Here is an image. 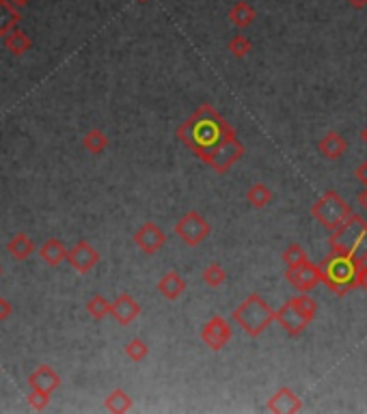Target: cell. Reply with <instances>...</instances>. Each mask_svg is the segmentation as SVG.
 <instances>
[{"mask_svg": "<svg viewBox=\"0 0 367 414\" xmlns=\"http://www.w3.org/2000/svg\"><path fill=\"white\" fill-rule=\"evenodd\" d=\"M177 138L219 175H225L244 155V145L238 141L233 128L210 104H201L194 114L182 123Z\"/></svg>", "mask_w": 367, "mask_h": 414, "instance_id": "1", "label": "cell"}, {"mask_svg": "<svg viewBox=\"0 0 367 414\" xmlns=\"http://www.w3.org/2000/svg\"><path fill=\"white\" fill-rule=\"evenodd\" d=\"M363 266L365 264L352 255L331 251V255L320 264L322 283L329 287L333 294L346 296L348 292L359 287V274H361Z\"/></svg>", "mask_w": 367, "mask_h": 414, "instance_id": "2", "label": "cell"}, {"mask_svg": "<svg viewBox=\"0 0 367 414\" xmlns=\"http://www.w3.org/2000/svg\"><path fill=\"white\" fill-rule=\"evenodd\" d=\"M231 319L244 330V335L255 339L264 330H268L272 321H276V311H272V307L260 294H251L242 304L233 309Z\"/></svg>", "mask_w": 367, "mask_h": 414, "instance_id": "3", "label": "cell"}, {"mask_svg": "<svg viewBox=\"0 0 367 414\" xmlns=\"http://www.w3.org/2000/svg\"><path fill=\"white\" fill-rule=\"evenodd\" d=\"M329 244H331V251L352 255L363 264H367V220L361 218L359 214H352L346 223H342L331 233Z\"/></svg>", "mask_w": 367, "mask_h": 414, "instance_id": "4", "label": "cell"}, {"mask_svg": "<svg viewBox=\"0 0 367 414\" xmlns=\"http://www.w3.org/2000/svg\"><path fill=\"white\" fill-rule=\"evenodd\" d=\"M311 216L326 229L335 231L342 223H346L352 216V207L344 196L335 190H326L313 205H311Z\"/></svg>", "mask_w": 367, "mask_h": 414, "instance_id": "5", "label": "cell"}, {"mask_svg": "<svg viewBox=\"0 0 367 414\" xmlns=\"http://www.w3.org/2000/svg\"><path fill=\"white\" fill-rule=\"evenodd\" d=\"M210 231H212V227H210V223L203 218L197 210H190V212H186L180 220H177V225H175V233L182 237V242L184 244H188V246H199L203 239H206L208 235H210Z\"/></svg>", "mask_w": 367, "mask_h": 414, "instance_id": "6", "label": "cell"}, {"mask_svg": "<svg viewBox=\"0 0 367 414\" xmlns=\"http://www.w3.org/2000/svg\"><path fill=\"white\" fill-rule=\"evenodd\" d=\"M231 335L233 333H231L229 321L221 315H212L206 321V326L201 328V341L214 352H221L231 341Z\"/></svg>", "mask_w": 367, "mask_h": 414, "instance_id": "7", "label": "cell"}, {"mask_svg": "<svg viewBox=\"0 0 367 414\" xmlns=\"http://www.w3.org/2000/svg\"><path fill=\"white\" fill-rule=\"evenodd\" d=\"M285 278H288V283L298 289V292H311V289H315L320 283H322V270H320V264L313 266L311 261L303 264V266H296V268H288L285 270Z\"/></svg>", "mask_w": 367, "mask_h": 414, "instance_id": "8", "label": "cell"}, {"mask_svg": "<svg viewBox=\"0 0 367 414\" xmlns=\"http://www.w3.org/2000/svg\"><path fill=\"white\" fill-rule=\"evenodd\" d=\"M100 261V253L89 244V242H78L67 251V264L78 272V274H89Z\"/></svg>", "mask_w": 367, "mask_h": 414, "instance_id": "9", "label": "cell"}, {"mask_svg": "<svg viewBox=\"0 0 367 414\" xmlns=\"http://www.w3.org/2000/svg\"><path fill=\"white\" fill-rule=\"evenodd\" d=\"M134 244L145 255H156L160 248L167 244V233L156 223H145L134 231Z\"/></svg>", "mask_w": 367, "mask_h": 414, "instance_id": "10", "label": "cell"}, {"mask_svg": "<svg viewBox=\"0 0 367 414\" xmlns=\"http://www.w3.org/2000/svg\"><path fill=\"white\" fill-rule=\"evenodd\" d=\"M276 321L281 324V328H283L288 335L298 337L301 333H305L307 326H309L313 319H309L305 313H301V311L288 300V302H285V304L276 311Z\"/></svg>", "mask_w": 367, "mask_h": 414, "instance_id": "11", "label": "cell"}, {"mask_svg": "<svg viewBox=\"0 0 367 414\" xmlns=\"http://www.w3.org/2000/svg\"><path fill=\"white\" fill-rule=\"evenodd\" d=\"M266 410L272 412V414H296L303 410V401L301 397L288 389V386H281L266 403Z\"/></svg>", "mask_w": 367, "mask_h": 414, "instance_id": "12", "label": "cell"}, {"mask_svg": "<svg viewBox=\"0 0 367 414\" xmlns=\"http://www.w3.org/2000/svg\"><path fill=\"white\" fill-rule=\"evenodd\" d=\"M110 315L115 317L117 324L128 326V324H132V321L141 315V304H139L130 294H121V296L112 302Z\"/></svg>", "mask_w": 367, "mask_h": 414, "instance_id": "13", "label": "cell"}, {"mask_svg": "<svg viewBox=\"0 0 367 414\" xmlns=\"http://www.w3.org/2000/svg\"><path fill=\"white\" fill-rule=\"evenodd\" d=\"M28 384H30V389L52 393V391H57L61 386V378H59V374L50 365H39L33 374L28 376Z\"/></svg>", "mask_w": 367, "mask_h": 414, "instance_id": "14", "label": "cell"}, {"mask_svg": "<svg viewBox=\"0 0 367 414\" xmlns=\"http://www.w3.org/2000/svg\"><path fill=\"white\" fill-rule=\"evenodd\" d=\"M318 149L324 158H329V160H339L346 149H348V141L339 134V132H329V134H324L322 141L318 143Z\"/></svg>", "mask_w": 367, "mask_h": 414, "instance_id": "15", "label": "cell"}, {"mask_svg": "<svg viewBox=\"0 0 367 414\" xmlns=\"http://www.w3.org/2000/svg\"><path fill=\"white\" fill-rule=\"evenodd\" d=\"M158 292L165 296L167 300H177L186 292V280L182 278V274L171 270V272H167L165 276L158 280Z\"/></svg>", "mask_w": 367, "mask_h": 414, "instance_id": "16", "label": "cell"}, {"mask_svg": "<svg viewBox=\"0 0 367 414\" xmlns=\"http://www.w3.org/2000/svg\"><path fill=\"white\" fill-rule=\"evenodd\" d=\"M227 18H229V22H231L235 28L244 30V28H249V26L255 22L257 13H255V9H253L249 3H244V0H240V3H235V5L229 9Z\"/></svg>", "mask_w": 367, "mask_h": 414, "instance_id": "17", "label": "cell"}, {"mask_svg": "<svg viewBox=\"0 0 367 414\" xmlns=\"http://www.w3.org/2000/svg\"><path fill=\"white\" fill-rule=\"evenodd\" d=\"M39 257H42L48 266H59L61 261H67V248L61 239L52 237L48 239L46 244H42V248H39Z\"/></svg>", "mask_w": 367, "mask_h": 414, "instance_id": "18", "label": "cell"}, {"mask_svg": "<svg viewBox=\"0 0 367 414\" xmlns=\"http://www.w3.org/2000/svg\"><path fill=\"white\" fill-rule=\"evenodd\" d=\"M7 251H9V255H11L13 259L24 261V259H28V257L35 253V244H33V239H30L26 233H18V235H13V237L9 239Z\"/></svg>", "mask_w": 367, "mask_h": 414, "instance_id": "19", "label": "cell"}, {"mask_svg": "<svg viewBox=\"0 0 367 414\" xmlns=\"http://www.w3.org/2000/svg\"><path fill=\"white\" fill-rule=\"evenodd\" d=\"M20 22V11L13 7L9 0H0V37H7L11 30H16Z\"/></svg>", "mask_w": 367, "mask_h": 414, "instance_id": "20", "label": "cell"}, {"mask_svg": "<svg viewBox=\"0 0 367 414\" xmlns=\"http://www.w3.org/2000/svg\"><path fill=\"white\" fill-rule=\"evenodd\" d=\"M104 408L112 414H124L132 410V397L124 391V389H115L106 399H104Z\"/></svg>", "mask_w": 367, "mask_h": 414, "instance_id": "21", "label": "cell"}, {"mask_svg": "<svg viewBox=\"0 0 367 414\" xmlns=\"http://www.w3.org/2000/svg\"><path fill=\"white\" fill-rule=\"evenodd\" d=\"M5 39V48L11 52V54H16V57H22L24 52H28L30 50V46H33V41H30V37L26 35V32H22V30H11L7 37H3Z\"/></svg>", "mask_w": 367, "mask_h": 414, "instance_id": "22", "label": "cell"}, {"mask_svg": "<svg viewBox=\"0 0 367 414\" xmlns=\"http://www.w3.org/2000/svg\"><path fill=\"white\" fill-rule=\"evenodd\" d=\"M247 201L255 207V210H264L272 203V190L266 184H253L247 190Z\"/></svg>", "mask_w": 367, "mask_h": 414, "instance_id": "23", "label": "cell"}, {"mask_svg": "<svg viewBox=\"0 0 367 414\" xmlns=\"http://www.w3.org/2000/svg\"><path fill=\"white\" fill-rule=\"evenodd\" d=\"M83 145H85V149H87L89 153L100 155V153H104L106 147H108V136H106L102 130H91V132L85 134Z\"/></svg>", "mask_w": 367, "mask_h": 414, "instance_id": "24", "label": "cell"}, {"mask_svg": "<svg viewBox=\"0 0 367 414\" xmlns=\"http://www.w3.org/2000/svg\"><path fill=\"white\" fill-rule=\"evenodd\" d=\"M281 259L285 261V266H288V268H296V266H303V264L309 261L307 251H305V248H303L301 244H290V246L283 251Z\"/></svg>", "mask_w": 367, "mask_h": 414, "instance_id": "25", "label": "cell"}, {"mask_svg": "<svg viewBox=\"0 0 367 414\" xmlns=\"http://www.w3.org/2000/svg\"><path fill=\"white\" fill-rule=\"evenodd\" d=\"M227 50H229L235 59H244L247 54H251L253 44H251V39H249V37H244L242 32H238V35H233V37L229 39Z\"/></svg>", "mask_w": 367, "mask_h": 414, "instance_id": "26", "label": "cell"}, {"mask_svg": "<svg viewBox=\"0 0 367 414\" xmlns=\"http://www.w3.org/2000/svg\"><path fill=\"white\" fill-rule=\"evenodd\" d=\"M225 280H227V272H225V268L219 261L210 264L206 270H203V283H206L208 287H212V289L221 287Z\"/></svg>", "mask_w": 367, "mask_h": 414, "instance_id": "27", "label": "cell"}, {"mask_svg": "<svg viewBox=\"0 0 367 414\" xmlns=\"http://www.w3.org/2000/svg\"><path fill=\"white\" fill-rule=\"evenodd\" d=\"M110 311H112V302H108L104 296H93L89 302H87V313L95 319V321H100V319H104L106 315H110Z\"/></svg>", "mask_w": 367, "mask_h": 414, "instance_id": "28", "label": "cell"}, {"mask_svg": "<svg viewBox=\"0 0 367 414\" xmlns=\"http://www.w3.org/2000/svg\"><path fill=\"white\" fill-rule=\"evenodd\" d=\"M124 352H126V356H128L132 362H141V360H145V358H147L149 348H147V343H145L143 339H132V341H128V343H126Z\"/></svg>", "mask_w": 367, "mask_h": 414, "instance_id": "29", "label": "cell"}, {"mask_svg": "<svg viewBox=\"0 0 367 414\" xmlns=\"http://www.w3.org/2000/svg\"><path fill=\"white\" fill-rule=\"evenodd\" d=\"M301 313H305L309 319H313L315 317V313H318V302L311 298V296H307L305 292H301V296H294L292 300H290Z\"/></svg>", "mask_w": 367, "mask_h": 414, "instance_id": "30", "label": "cell"}, {"mask_svg": "<svg viewBox=\"0 0 367 414\" xmlns=\"http://www.w3.org/2000/svg\"><path fill=\"white\" fill-rule=\"evenodd\" d=\"M48 403H50V393L39 391V389H33V391L28 393V406H30L33 410L42 412V410L48 408Z\"/></svg>", "mask_w": 367, "mask_h": 414, "instance_id": "31", "label": "cell"}, {"mask_svg": "<svg viewBox=\"0 0 367 414\" xmlns=\"http://www.w3.org/2000/svg\"><path fill=\"white\" fill-rule=\"evenodd\" d=\"M11 313H13V307L9 304V300L0 298V321L9 319V317H11Z\"/></svg>", "mask_w": 367, "mask_h": 414, "instance_id": "32", "label": "cell"}, {"mask_svg": "<svg viewBox=\"0 0 367 414\" xmlns=\"http://www.w3.org/2000/svg\"><path fill=\"white\" fill-rule=\"evenodd\" d=\"M354 177L363 184V186H367V160L365 162H361L359 167H356V171H354Z\"/></svg>", "mask_w": 367, "mask_h": 414, "instance_id": "33", "label": "cell"}, {"mask_svg": "<svg viewBox=\"0 0 367 414\" xmlns=\"http://www.w3.org/2000/svg\"><path fill=\"white\" fill-rule=\"evenodd\" d=\"M356 201H359V205H361V210H365V212H367V186H363V190L359 192Z\"/></svg>", "mask_w": 367, "mask_h": 414, "instance_id": "34", "label": "cell"}, {"mask_svg": "<svg viewBox=\"0 0 367 414\" xmlns=\"http://www.w3.org/2000/svg\"><path fill=\"white\" fill-rule=\"evenodd\" d=\"M359 287H361V289H365V292H367V264L361 268V274H359Z\"/></svg>", "mask_w": 367, "mask_h": 414, "instance_id": "35", "label": "cell"}, {"mask_svg": "<svg viewBox=\"0 0 367 414\" xmlns=\"http://www.w3.org/2000/svg\"><path fill=\"white\" fill-rule=\"evenodd\" d=\"M346 3H348L352 9H365V7H367V0H346Z\"/></svg>", "mask_w": 367, "mask_h": 414, "instance_id": "36", "label": "cell"}, {"mask_svg": "<svg viewBox=\"0 0 367 414\" xmlns=\"http://www.w3.org/2000/svg\"><path fill=\"white\" fill-rule=\"evenodd\" d=\"M9 3L13 5V7H18V9H22V7H26L30 0H9Z\"/></svg>", "mask_w": 367, "mask_h": 414, "instance_id": "37", "label": "cell"}, {"mask_svg": "<svg viewBox=\"0 0 367 414\" xmlns=\"http://www.w3.org/2000/svg\"><path fill=\"white\" fill-rule=\"evenodd\" d=\"M361 138H363V141H365V145H367V128H365V130L361 132Z\"/></svg>", "mask_w": 367, "mask_h": 414, "instance_id": "38", "label": "cell"}, {"mask_svg": "<svg viewBox=\"0 0 367 414\" xmlns=\"http://www.w3.org/2000/svg\"><path fill=\"white\" fill-rule=\"evenodd\" d=\"M0 276H3V266H0Z\"/></svg>", "mask_w": 367, "mask_h": 414, "instance_id": "39", "label": "cell"}, {"mask_svg": "<svg viewBox=\"0 0 367 414\" xmlns=\"http://www.w3.org/2000/svg\"><path fill=\"white\" fill-rule=\"evenodd\" d=\"M136 3H147V0H136Z\"/></svg>", "mask_w": 367, "mask_h": 414, "instance_id": "40", "label": "cell"}]
</instances>
